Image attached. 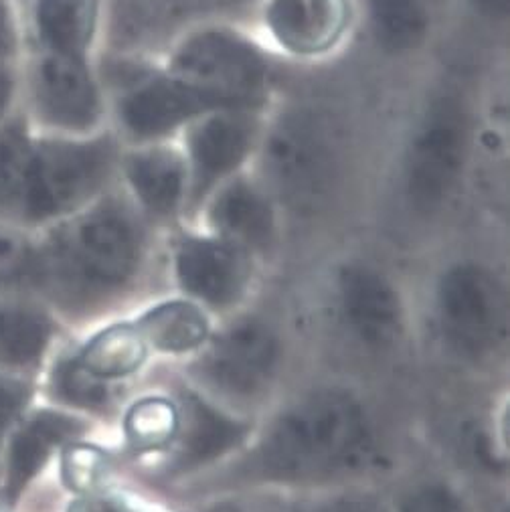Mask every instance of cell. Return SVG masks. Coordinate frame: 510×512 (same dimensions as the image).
Returning a JSON list of instances; mask_svg holds the SVG:
<instances>
[{
    "mask_svg": "<svg viewBox=\"0 0 510 512\" xmlns=\"http://www.w3.org/2000/svg\"><path fill=\"white\" fill-rule=\"evenodd\" d=\"M381 454L367 401L343 385H318L288 401L253 438L233 482L300 492L355 486Z\"/></svg>",
    "mask_w": 510,
    "mask_h": 512,
    "instance_id": "obj_1",
    "label": "cell"
},
{
    "mask_svg": "<svg viewBox=\"0 0 510 512\" xmlns=\"http://www.w3.org/2000/svg\"><path fill=\"white\" fill-rule=\"evenodd\" d=\"M112 144L33 142L13 124L0 132V211L43 223L77 211L104 187Z\"/></svg>",
    "mask_w": 510,
    "mask_h": 512,
    "instance_id": "obj_2",
    "label": "cell"
},
{
    "mask_svg": "<svg viewBox=\"0 0 510 512\" xmlns=\"http://www.w3.org/2000/svg\"><path fill=\"white\" fill-rule=\"evenodd\" d=\"M146 237L138 217L106 201L81 213L53 239L47 272L57 290L77 304L118 298L142 274Z\"/></svg>",
    "mask_w": 510,
    "mask_h": 512,
    "instance_id": "obj_3",
    "label": "cell"
},
{
    "mask_svg": "<svg viewBox=\"0 0 510 512\" xmlns=\"http://www.w3.org/2000/svg\"><path fill=\"white\" fill-rule=\"evenodd\" d=\"M432 316L440 345L466 365H482L508 340V292L484 262L448 264L434 284Z\"/></svg>",
    "mask_w": 510,
    "mask_h": 512,
    "instance_id": "obj_4",
    "label": "cell"
},
{
    "mask_svg": "<svg viewBox=\"0 0 510 512\" xmlns=\"http://www.w3.org/2000/svg\"><path fill=\"white\" fill-rule=\"evenodd\" d=\"M197 353V385L229 409H249L268 399L286 361L280 330L255 314L233 318L211 332Z\"/></svg>",
    "mask_w": 510,
    "mask_h": 512,
    "instance_id": "obj_5",
    "label": "cell"
},
{
    "mask_svg": "<svg viewBox=\"0 0 510 512\" xmlns=\"http://www.w3.org/2000/svg\"><path fill=\"white\" fill-rule=\"evenodd\" d=\"M330 312L353 347L389 355L407 334V310L393 278L373 262H340L330 278Z\"/></svg>",
    "mask_w": 510,
    "mask_h": 512,
    "instance_id": "obj_6",
    "label": "cell"
},
{
    "mask_svg": "<svg viewBox=\"0 0 510 512\" xmlns=\"http://www.w3.org/2000/svg\"><path fill=\"white\" fill-rule=\"evenodd\" d=\"M173 75L201 92L217 110H251L264 98L268 65L247 41L223 31H203L183 43Z\"/></svg>",
    "mask_w": 510,
    "mask_h": 512,
    "instance_id": "obj_7",
    "label": "cell"
},
{
    "mask_svg": "<svg viewBox=\"0 0 510 512\" xmlns=\"http://www.w3.org/2000/svg\"><path fill=\"white\" fill-rule=\"evenodd\" d=\"M468 154V122L454 100L423 116L405 160V193L419 213L438 211L460 183Z\"/></svg>",
    "mask_w": 510,
    "mask_h": 512,
    "instance_id": "obj_8",
    "label": "cell"
},
{
    "mask_svg": "<svg viewBox=\"0 0 510 512\" xmlns=\"http://www.w3.org/2000/svg\"><path fill=\"white\" fill-rule=\"evenodd\" d=\"M266 170L276 193L296 211H316L326 201L334 160L322 128L308 116L280 124L266 146Z\"/></svg>",
    "mask_w": 510,
    "mask_h": 512,
    "instance_id": "obj_9",
    "label": "cell"
},
{
    "mask_svg": "<svg viewBox=\"0 0 510 512\" xmlns=\"http://www.w3.org/2000/svg\"><path fill=\"white\" fill-rule=\"evenodd\" d=\"M173 274L185 298L205 310L239 306L253 282V258L217 235H185L173 251Z\"/></svg>",
    "mask_w": 510,
    "mask_h": 512,
    "instance_id": "obj_10",
    "label": "cell"
},
{
    "mask_svg": "<svg viewBox=\"0 0 510 512\" xmlns=\"http://www.w3.org/2000/svg\"><path fill=\"white\" fill-rule=\"evenodd\" d=\"M179 430L168 448L170 468L197 472L243 448L251 436L249 423L203 391H187L179 397Z\"/></svg>",
    "mask_w": 510,
    "mask_h": 512,
    "instance_id": "obj_11",
    "label": "cell"
},
{
    "mask_svg": "<svg viewBox=\"0 0 510 512\" xmlns=\"http://www.w3.org/2000/svg\"><path fill=\"white\" fill-rule=\"evenodd\" d=\"M258 122L251 110L221 108L203 116L189 134L191 197L201 203L221 181L229 179L247 158Z\"/></svg>",
    "mask_w": 510,
    "mask_h": 512,
    "instance_id": "obj_12",
    "label": "cell"
},
{
    "mask_svg": "<svg viewBox=\"0 0 510 512\" xmlns=\"http://www.w3.org/2000/svg\"><path fill=\"white\" fill-rule=\"evenodd\" d=\"M211 110L217 108L201 92L170 75L136 83L122 100L120 116L132 136L152 140Z\"/></svg>",
    "mask_w": 510,
    "mask_h": 512,
    "instance_id": "obj_13",
    "label": "cell"
},
{
    "mask_svg": "<svg viewBox=\"0 0 510 512\" xmlns=\"http://www.w3.org/2000/svg\"><path fill=\"white\" fill-rule=\"evenodd\" d=\"M35 98L41 114L69 130H85L100 116L96 83L83 59L53 53L45 57L35 75Z\"/></svg>",
    "mask_w": 510,
    "mask_h": 512,
    "instance_id": "obj_14",
    "label": "cell"
},
{
    "mask_svg": "<svg viewBox=\"0 0 510 512\" xmlns=\"http://www.w3.org/2000/svg\"><path fill=\"white\" fill-rule=\"evenodd\" d=\"M213 235L225 239L251 258L270 253L278 239V215L272 199L253 183L231 181L209 209Z\"/></svg>",
    "mask_w": 510,
    "mask_h": 512,
    "instance_id": "obj_15",
    "label": "cell"
},
{
    "mask_svg": "<svg viewBox=\"0 0 510 512\" xmlns=\"http://www.w3.org/2000/svg\"><path fill=\"white\" fill-rule=\"evenodd\" d=\"M349 25V0H272L268 27L296 55L330 49Z\"/></svg>",
    "mask_w": 510,
    "mask_h": 512,
    "instance_id": "obj_16",
    "label": "cell"
},
{
    "mask_svg": "<svg viewBox=\"0 0 510 512\" xmlns=\"http://www.w3.org/2000/svg\"><path fill=\"white\" fill-rule=\"evenodd\" d=\"M126 177L138 203L154 217H173L189 191V164L181 152L152 146L126 160Z\"/></svg>",
    "mask_w": 510,
    "mask_h": 512,
    "instance_id": "obj_17",
    "label": "cell"
},
{
    "mask_svg": "<svg viewBox=\"0 0 510 512\" xmlns=\"http://www.w3.org/2000/svg\"><path fill=\"white\" fill-rule=\"evenodd\" d=\"M79 428L77 419L55 411H39L21 425L9 450L7 498L11 502H15L27 484L43 470L53 450L73 438Z\"/></svg>",
    "mask_w": 510,
    "mask_h": 512,
    "instance_id": "obj_18",
    "label": "cell"
},
{
    "mask_svg": "<svg viewBox=\"0 0 510 512\" xmlns=\"http://www.w3.org/2000/svg\"><path fill=\"white\" fill-rule=\"evenodd\" d=\"M134 324L144 336L148 349L162 355L197 353L211 336L207 310L189 298L158 302Z\"/></svg>",
    "mask_w": 510,
    "mask_h": 512,
    "instance_id": "obj_19",
    "label": "cell"
},
{
    "mask_svg": "<svg viewBox=\"0 0 510 512\" xmlns=\"http://www.w3.org/2000/svg\"><path fill=\"white\" fill-rule=\"evenodd\" d=\"M53 336L49 316L33 304L0 300V367H33Z\"/></svg>",
    "mask_w": 510,
    "mask_h": 512,
    "instance_id": "obj_20",
    "label": "cell"
},
{
    "mask_svg": "<svg viewBox=\"0 0 510 512\" xmlns=\"http://www.w3.org/2000/svg\"><path fill=\"white\" fill-rule=\"evenodd\" d=\"M148 345L134 322L112 324L92 336L77 363L94 377L110 383L138 373L148 359Z\"/></svg>",
    "mask_w": 510,
    "mask_h": 512,
    "instance_id": "obj_21",
    "label": "cell"
},
{
    "mask_svg": "<svg viewBox=\"0 0 510 512\" xmlns=\"http://www.w3.org/2000/svg\"><path fill=\"white\" fill-rule=\"evenodd\" d=\"M37 23L53 53L83 59L94 39L98 0H39Z\"/></svg>",
    "mask_w": 510,
    "mask_h": 512,
    "instance_id": "obj_22",
    "label": "cell"
},
{
    "mask_svg": "<svg viewBox=\"0 0 510 512\" xmlns=\"http://www.w3.org/2000/svg\"><path fill=\"white\" fill-rule=\"evenodd\" d=\"M377 41L393 53L417 49L428 39L432 11L428 0H367Z\"/></svg>",
    "mask_w": 510,
    "mask_h": 512,
    "instance_id": "obj_23",
    "label": "cell"
},
{
    "mask_svg": "<svg viewBox=\"0 0 510 512\" xmlns=\"http://www.w3.org/2000/svg\"><path fill=\"white\" fill-rule=\"evenodd\" d=\"M179 430V405L173 399L150 395L138 399L126 413L124 432L138 452L168 450Z\"/></svg>",
    "mask_w": 510,
    "mask_h": 512,
    "instance_id": "obj_24",
    "label": "cell"
},
{
    "mask_svg": "<svg viewBox=\"0 0 510 512\" xmlns=\"http://www.w3.org/2000/svg\"><path fill=\"white\" fill-rule=\"evenodd\" d=\"M278 512H393V504L355 484L306 492Z\"/></svg>",
    "mask_w": 510,
    "mask_h": 512,
    "instance_id": "obj_25",
    "label": "cell"
},
{
    "mask_svg": "<svg viewBox=\"0 0 510 512\" xmlns=\"http://www.w3.org/2000/svg\"><path fill=\"white\" fill-rule=\"evenodd\" d=\"M393 512H472L462 492L440 478L421 480L405 490Z\"/></svg>",
    "mask_w": 510,
    "mask_h": 512,
    "instance_id": "obj_26",
    "label": "cell"
},
{
    "mask_svg": "<svg viewBox=\"0 0 510 512\" xmlns=\"http://www.w3.org/2000/svg\"><path fill=\"white\" fill-rule=\"evenodd\" d=\"M55 389L59 397L77 407H100L108 403V383L85 371L77 359L61 365L55 375Z\"/></svg>",
    "mask_w": 510,
    "mask_h": 512,
    "instance_id": "obj_27",
    "label": "cell"
},
{
    "mask_svg": "<svg viewBox=\"0 0 510 512\" xmlns=\"http://www.w3.org/2000/svg\"><path fill=\"white\" fill-rule=\"evenodd\" d=\"M106 472L102 452L92 446H67L63 454L61 474L65 484L75 492H90L96 488Z\"/></svg>",
    "mask_w": 510,
    "mask_h": 512,
    "instance_id": "obj_28",
    "label": "cell"
},
{
    "mask_svg": "<svg viewBox=\"0 0 510 512\" xmlns=\"http://www.w3.org/2000/svg\"><path fill=\"white\" fill-rule=\"evenodd\" d=\"M27 387L19 381L0 375V446L5 436L11 432L15 419L21 415L27 403Z\"/></svg>",
    "mask_w": 510,
    "mask_h": 512,
    "instance_id": "obj_29",
    "label": "cell"
},
{
    "mask_svg": "<svg viewBox=\"0 0 510 512\" xmlns=\"http://www.w3.org/2000/svg\"><path fill=\"white\" fill-rule=\"evenodd\" d=\"M69 512H154L122 496H88L71 506Z\"/></svg>",
    "mask_w": 510,
    "mask_h": 512,
    "instance_id": "obj_30",
    "label": "cell"
},
{
    "mask_svg": "<svg viewBox=\"0 0 510 512\" xmlns=\"http://www.w3.org/2000/svg\"><path fill=\"white\" fill-rule=\"evenodd\" d=\"M25 260V243L15 233L0 229V272L11 270Z\"/></svg>",
    "mask_w": 510,
    "mask_h": 512,
    "instance_id": "obj_31",
    "label": "cell"
},
{
    "mask_svg": "<svg viewBox=\"0 0 510 512\" xmlns=\"http://www.w3.org/2000/svg\"><path fill=\"white\" fill-rule=\"evenodd\" d=\"M13 47V33H11V23L7 15V7L3 0H0V55L9 53Z\"/></svg>",
    "mask_w": 510,
    "mask_h": 512,
    "instance_id": "obj_32",
    "label": "cell"
},
{
    "mask_svg": "<svg viewBox=\"0 0 510 512\" xmlns=\"http://www.w3.org/2000/svg\"><path fill=\"white\" fill-rule=\"evenodd\" d=\"M11 94H13V79H11L9 71L0 67V116L5 114V110L9 106V100H11Z\"/></svg>",
    "mask_w": 510,
    "mask_h": 512,
    "instance_id": "obj_33",
    "label": "cell"
},
{
    "mask_svg": "<svg viewBox=\"0 0 510 512\" xmlns=\"http://www.w3.org/2000/svg\"><path fill=\"white\" fill-rule=\"evenodd\" d=\"M478 5L488 11L490 15H496V17H504L506 15V9H508V0H478Z\"/></svg>",
    "mask_w": 510,
    "mask_h": 512,
    "instance_id": "obj_34",
    "label": "cell"
},
{
    "mask_svg": "<svg viewBox=\"0 0 510 512\" xmlns=\"http://www.w3.org/2000/svg\"><path fill=\"white\" fill-rule=\"evenodd\" d=\"M211 3H219V5H231V3H237V0H211Z\"/></svg>",
    "mask_w": 510,
    "mask_h": 512,
    "instance_id": "obj_35",
    "label": "cell"
}]
</instances>
